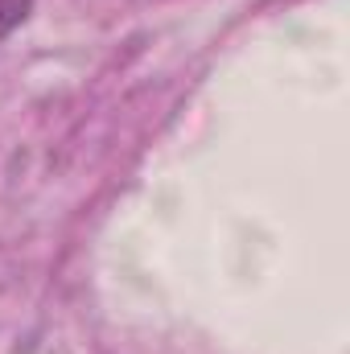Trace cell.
Listing matches in <instances>:
<instances>
[{
    "label": "cell",
    "mask_w": 350,
    "mask_h": 354,
    "mask_svg": "<svg viewBox=\"0 0 350 354\" xmlns=\"http://www.w3.org/2000/svg\"><path fill=\"white\" fill-rule=\"evenodd\" d=\"M29 12H33V0H0V41L12 29H21L29 21Z\"/></svg>",
    "instance_id": "1"
}]
</instances>
